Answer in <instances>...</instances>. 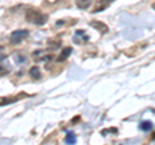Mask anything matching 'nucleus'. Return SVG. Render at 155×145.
Listing matches in <instances>:
<instances>
[{
  "mask_svg": "<svg viewBox=\"0 0 155 145\" xmlns=\"http://www.w3.org/2000/svg\"><path fill=\"white\" fill-rule=\"evenodd\" d=\"M25 18L27 22L34 23V25L41 26L48 21V16L44 13H41L40 11H38L35 8H27L25 13Z\"/></svg>",
  "mask_w": 155,
  "mask_h": 145,
  "instance_id": "nucleus-1",
  "label": "nucleus"
},
{
  "mask_svg": "<svg viewBox=\"0 0 155 145\" xmlns=\"http://www.w3.org/2000/svg\"><path fill=\"white\" fill-rule=\"evenodd\" d=\"M28 36L27 30H16L11 34V44H19Z\"/></svg>",
  "mask_w": 155,
  "mask_h": 145,
  "instance_id": "nucleus-2",
  "label": "nucleus"
},
{
  "mask_svg": "<svg viewBox=\"0 0 155 145\" xmlns=\"http://www.w3.org/2000/svg\"><path fill=\"white\" fill-rule=\"evenodd\" d=\"M52 57H53L52 53H48L47 51H43V49H36L32 52V59L38 62L49 61V60H52Z\"/></svg>",
  "mask_w": 155,
  "mask_h": 145,
  "instance_id": "nucleus-3",
  "label": "nucleus"
},
{
  "mask_svg": "<svg viewBox=\"0 0 155 145\" xmlns=\"http://www.w3.org/2000/svg\"><path fill=\"white\" fill-rule=\"evenodd\" d=\"M115 0H98V3L96 4V7L93 9V13H97V12H102L104 9L107 8L110 4H113Z\"/></svg>",
  "mask_w": 155,
  "mask_h": 145,
  "instance_id": "nucleus-4",
  "label": "nucleus"
},
{
  "mask_svg": "<svg viewBox=\"0 0 155 145\" xmlns=\"http://www.w3.org/2000/svg\"><path fill=\"white\" fill-rule=\"evenodd\" d=\"M91 26H92V27H94L96 30H98L101 34L109 32V27H107V25H105L104 22H100V21H92V22H91Z\"/></svg>",
  "mask_w": 155,
  "mask_h": 145,
  "instance_id": "nucleus-5",
  "label": "nucleus"
},
{
  "mask_svg": "<svg viewBox=\"0 0 155 145\" xmlns=\"http://www.w3.org/2000/svg\"><path fill=\"white\" fill-rule=\"evenodd\" d=\"M89 40V36L88 35H85V32L83 31V30H78L76 32H75V38H74V42L75 43H85V42H88Z\"/></svg>",
  "mask_w": 155,
  "mask_h": 145,
  "instance_id": "nucleus-6",
  "label": "nucleus"
},
{
  "mask_svg": "<svg viewBox=\"0 0 155 145\" xmlns=\"http://www.w3.org/2000/svg\"><path fill=\"white\" fill-rule=\"evenodd\" d=\"M92 3L93 0H75V4L79 9H88L92 5Z\"/></svg>",
  "mask_w": 155,
  "mask_h": 145,
  "instance_id": "nucleus-7",
  "label": "nucleus"
},
{
  "mask_svg": "<svg viewBox=\"0 0 155 145\" xmlns=\"http://www.w3.org/2000/svg\"><path fill=\"white\" fill-rule=\"evenodd\" d=\"M71 52H72V48H71V47H67V48H65V49L61 52V55L57 57V61H58V62L65 61V60L67 59V57H69V56L71 55Z\"/></svg>",
  "mask_w": 155,
  "mask_h": 145,
  "instance_id": "nucleus-8",
  "label": "nucleus"
},
{
  "mask_svg": "<svg viewBox=\"0 0 155 145\" xmlns=\"http://www.w3.org/2000/svg\"><path fill=\"white\" fill-rule=\"evenodd\" d=\"M30 76L32 79H40L41 78V74H40V70H39V67L38 66H34L30 69Z\"/></svg>",
  "mask_w": 155,
  "mask_h": 145,
  "instance_id": "nucleus-9",
  "label": "nucleus"
},
{
  "mask_svg": "<svg viewBox=\"0 0 155 145\" xmlns=\"http://www.w3.org/2000/svg\"><path fill=\"white\" fill-rule=\"evenodd\" d=\"M140 128H141L142 131H150V130L153 128V123L150 122V120H143V122L140 123Z\"/></svg>",
  "mask_w": 155,
  "mask_h": 145,
  "instance_id": "nucleus-10",
  "label": "nucleus"
},
{
  "mask_svg": "<svg viewBox=\"0 0 155 145\" xmlns=\"http://www.w3.org/2000/svg\"><path fill=\"white\" fill-rule=\"evenodd\" d=\"M65 141H66L67 144H75V141H76L75 133H74V132H67V133H66V137H65Z\"/></svg>",
  "mask_w": 155,
  "mask_h": 145,
  "instance_id": "nucleus-11",
  "label": "nucleus"
},
{
  "mask_svg": "<svg viewBox=\"0 0 155 145\" xmlns=\"http://www.w3.org/2000/svg\"><path fill=\"white\" fill-rule=\"evenodd\" d=\"M48 46L51 47V49H57V48H60V47H61V40H58V39H57V42H52V40H49Z\"/></svg>",
  "mask_w": 155,
  "mask_h": 145,
  "instance_id": "nucleus-12",
  "label": "nucleus"
},
{
  "mask_svg": "<svg viewBox=\"0 0 155 145\" xmlns=\"http://www.w3.org/2000/svg\"><path fill=\"white\" fill-rule=\"evenodd\" d=\"M107 132H114V133H116V132H118V130H116V128H110V130H102V131H101V133H102L104 136H105V135H107Z\"/></svg>",
  "mask_w": 155,
  "mask_h": 145,
  "instance_id": "nucleus-13",
  "label": "nucleus"
},
{
  "mask_svg": "<svg viewBox=\"0 0 155 145\" xmlns=\"http://www.w3.org/2000/svg\"><path fill=\"white\" fill-rule=\"evenodd\" d=\"M7 59V55L4 53V48L0 46V61H3V60H5Z\"/></svg>",
  "mask_w": 155,
  "mask_h": 145,
  "instance_id": "nucleus-14",
  "label": "nucleus"
},
{
  "mask_svg": "<svg viewBox=\"0 0 155 145\" xmlns=\"http://www.w3.org/2000/svg\"><path fill=\"white\" fill-rule=\"evenodd\" d=\"M8 69L7 67H4V66H0V76H3V75H7L8 74Z\"/></svg>",
  "mask_w": 155,
  "mask_h": 145,
  "instance_id": "nucleus-15",
  "label": "nucleus"
},
{
  "mask_svg": "<svg viewBox=\"0 0 155 145\" xmlns=\"http://www.w3.org/2000/svg\"><path fill=\"white\" fill-rule=\"evenodd\" d=\"M153 9H155V3H154V4H153Z\"/></svg>",
  "mask_w": 155,
  "mask_h": 145,
  "instance_id": "nucleus-16",
  "label": "nucleus"
}]
</instances>
